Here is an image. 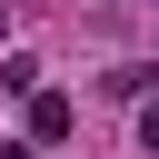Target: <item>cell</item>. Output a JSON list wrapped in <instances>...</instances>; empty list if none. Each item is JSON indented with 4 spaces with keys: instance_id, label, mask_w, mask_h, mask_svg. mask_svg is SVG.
Returning <instances> with one entry per match:
<instances>
[{
    "instance_id": "3",
    "label": "cell",
    "mask_w": 159,
    "mask_h": 159,
    "mask_svg": "<svg viewBox=\"0 0 159 159\" xmlns=\"http://www.w3.org/2000/svg\"><path fill=\"white\" fill-rule=\"evenodd\" d=\"M0 159H40V149H30V139H0Z\"/></svg>"
},
{
    "instance_id": "1",
    "label": "cell",
    "mask_w": 159,
    "mask_h": 159,
    "mask_svg": "<svg viewBox=\"0 0 159 159\" xmlns=\"http://www.w3.org/2000/svg\"><path fill=\"white\" fill-rule=\"evenodd\" d=\"M70 139V99L60 89H30V149H60Z\"/></svg>"
},
{
    "instance_id": "2",
    "label": "cell",
    "mask_w": 159,
    "mask_h": 159,
    "mask_svg": "<svg viewBox=\"0 0 159 159\" xmlns=\"http://www.w3.org/2000/svg\"><path fill=\"white\" fill-rule=\"evenodd\" d=\"M139 149L159 159V99H139Z\"/></svg>"
}]
</instances>
